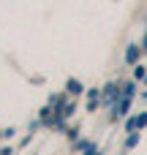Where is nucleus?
<instances>
[{"label":"nucleus","mask_w":147,"mask_h":155,"mask_svg":"<svg viewBox=\"0 0 147 155\" xmlns=\"http://www.w3.org/2000/svg\"><path fill=\"white\" fill-rule=\"evenodd\" d=\"M136 57H139V46H128V52H125V60H128V63H136Z\"/></svg>","instance_id":"1"},{"label":"nucleus","mask_w":147,"mask_h":155,"mask_svg":"<svg viewBox=\"0 0 147 155\" xmlns=\"http://www.w3.org/2000/svg\"><path fill=\"white\" fill-rule=\"evenodd\" d=\"M68 93H74V95H79V93H82V84H79L76 79H71V82H68Z\"/></svg>","instance_id":"2"},{"label":"nucleus","mask_w":147,"mask_h":155,"mask_svg":"<svg viewBox=\"0 0 147 155\" xmlns=\"http://www.w3.org/2000/svg\"><path fill=\"white\" fill-rule=\"evenodd\" d=\"M90 155H98V153H95V150H93V153H90Z\"/></svg>","instance_id":"3"},{"label":"nucleus","mask_w":147,"mask_h":155,"mask_svg":"<svg viewBox=\"0 0 147 155\" xmlns=\"http://www.w3.org/2000/svg\"><path fill=\"white\" fill-rule=\"evenodd\" d=\"M145 49H147V38H145Z\"/></svg>","instance_id":"4"}]
</instances>
